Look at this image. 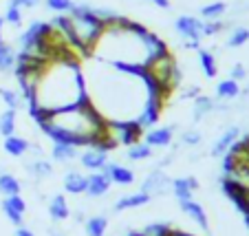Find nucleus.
Segmentation results:
<instances>
[{"label":"nucleus","mask_w":249,"mask_h":236,"mask_svg":"<svg viewBox=\"0 0 249 236\" xmlns=\"http://www.w3.org/2000/svg\"><path fill=\"white\" fill-rule=\"evenodd\" d=\"M84 91L89 104L106 122H137L150 102H161L163 97L143 69H124L102 60L93 66L90 77L84 75Z\"/></svg>","instance_id":"obj_1"},{"label":"nucleus","mask_w":249,"mask_h":236,"mask_svg":"<svg viewBox=\"0 0 249 236\" xmlns=\"http://www.w3.org/2000/svg\"><path fill=\"white\" fill-rule=\"evenodd\" d=\"M165 49L168 47L159 36L148 31L143 24L122 16L104 27L89 55L124 69H146L148 62Z\"/></svg>","instance_id":"obj_2"},{"label":"nucleus","mask_w":249,"mask_h":236,"mask_svg":"<svg viewBox=\"0 0 249 236\" xmlns=\"http://www.w3.org/2000/svg\"><path fill=\"white\" fill-rule=\"evenodd\" d=\"M86 99L84 75L73 55H62L47 60L38 71L36 84L27 102L31 115H44L75 106Z\"/></svg>","instance_id":"obj_3"},{"label":"nucleus","mask_w":249,"mask_h":236,"mask_svg":"<svg viewBox=\"0 0 249 236\" xmlns=\"http://www.w3.org/2000/svg\"><path fill=\"white\" fill-rule=\"evenodd\" d=\"M33 119H36L40 130L44 132V137H49L53 144H71L75 148H86L90 144L106 146L104 144L106 119L89 104V99L62 110L33 115Z\"/></svg>","instance_id":"obj_4"},{"label":"nucleus","mask_w":249,"mask_h":236,"mask_svg":"<svg viewBox=\"0 0 249 236\" xmlns=\"http://www.w3.org/2000/svg\"><path fill=\"white\" fill-rule=\"evenodd\" d=\"M146 77L150 80V84L159 91L161 95H168L172 89H177V84L181 82V69L177 64V57L165 49L159 55H155L143 69Z\"/></svg>","instance_id":"obj_5"},{"label":"nucleus","mask_w":249,"mask_h":236,"mask_svg":"<svg viewBox=\"0 0 249 236\" xmlns=\"http://www.w3.org/2000/svg\"><path fill=\"white\" fill-rule=\"evenodd\" d=\"M174 31L188 42V49H201L203 40V20L192 14H183L174 20Z\"/></svg>","instance_id":"obj_6"},{"label":"nucleus","mask_w":249,"mask_h":236,"mask_svg":"<svg viewBox=\"0 0 249 236\" xmlns=\"http://www.w3.org/2000/svg\"><path fill=\"white\" fill-rule=\"evenodd\" d=\"M170 188H172V179L168 177V172H163L161 168H155V170L148 172V177L141 181V192L148 194L150 199L155 197H165L170 194Z\"/></svg>","instance_id":"obj_7"},{"label":"nucleus","mask_w":249,"mask_h":236,"mask_svg":"<svg viewBox=\"0 0 249 236\" xmlns=\"http://www.w3.org/2000/svg\"><path fill=\"white\" fill-rule=\"evenodd\" d=\"M0 210L7 217V221L11 225L20 227L24 225V214H27V201L22 199V194H14V197H5L2 203H0Z\"/></svg>","instance_id":"obj_8"},{"label":"nucleus","mask_w":249,"mask_h":236,"mask_svg":"<svg viewBox=\"0 0 249 236\" xmlns=\"http://www.w3.org/2000/svg\"><path fill=\"white\" fill-rule=\"evenodd\" d=\"M80 163L86 170H102V165L108 161V148L102 144H90L80 150Z\"/></svg>","instance_id":"obj_9"},{"label":"nucleus","mask_w":249,"mask_h":236,"mask_svg":"<svg viewBox=\"0 0 249 236\" xmlns=\"http://www.w3.org/2000/svg\"><path fill=\"white\" fill-rule=\"evenodd\" d=\"M102 172L110 179V183H117V185L135 183V170L124 163H117V161H106V163L102 165Z\"/></svg>","instance_id":"obj_10"},{"label":"nucleus","mask_w":249,"mask_h":236,"mask_svg":"<svg viewBox=\"0 0 249 236\" xmlns=\"http://www.w3.org/2000/svg\"><path fill=\"white\" fill-rule=\"evenodd\" d=\"M174 130L177 126H161V128H150V130L143 132V142L148 144L150 148H168L172 146V139H174Z\"/></svg>","instance_id":"obj_11"},{"label":"nucleus","mask_w":249,"mask_h":236,"mask_svg":"<svg viewBox=\"0 0 249 236\" xmlns=\"http://www.w3.org/2000/svg\"><path fill=\"white\" fill-rule=\"evenodd\" d=\"M179 208L181 212L185 214L188 218H192L194 225H198L203 232H210V218H207V212L198 201L194 199H188V201H179Z\"/></svg>","instance_id":"obj_12"},{"label":"nucleus","mask_w":249,"mask_h":236,"mask_svg":"<svg viewBox=\"0 0 249 236\" xmlns=\"http://www.w3.org/2000/svg\"><path fill=\"white\" fill-rule=\"evenodd\" d=\"M238 137H240V128L238 126H227L225 130H223V135H218V139L212 144L210 155L216 157V159H221L225 152H230V148L234 146Z\"/></svg>","instance_id":"obj_13"},{"label":"nucleus","mask_w":249,"mask_h":236,"mask_svg":"<svg viewBox=\"0 0 249 236\" xmlns=\"http://www.w3.org/2000/svg\"><path fill=\"white\" fill-rule=\"evenodd\" d=\"M110 179L104 175L102 170H95L93 175H89V183H86V197L89 199H102L110 192Z\"/></svg>","instance_id":"obj_14"},{"label":"nucleus","mask_w":249,"mask_h":236,"mask_svg":"<svg viewBox=\"0 0 249 236\" xmlns=\"http://www.w3.org/2000/svg\"><path fill=\"white\" fill-rule=\"evenodd\" d=\"M198 190V181L196 177H177L172 179V188H170V194H174L177 201H188V199L194 197V192Z\"/></svg>","instance_id":"obj_15"},{"label":"nucleus","mask_w":249,"mask_h":236,"mask_svg":"<svg viewBox=\"0 0 249 236\" xmlns=\"http://www.w3.org/2000/svg\"><path fill=\"white\" fill-rule=\"evenodd\" d=\"M152 199L148 197V194H143L139 190V192H135V194H124V197H119L117 201H115V205H113V212H126V210H139V208H143V205H148Z\"/></svg>","instance_id":"obj_16"},{"label":"nucleus","mask_w":249,"mask_h":236,"mask_svg":"<svg viewBox=\"0 0 249 236\" xmlns=\"http://www.w3.org/2000/svg\"><path fill=\"white\" fill-rule=\"evenodd\" d=\"M27 172L33 181H44L53 177V163L44 157H33L31 161H27Z\"/></svg>","instance_id":"obj_17"},{"label":"nucleus","mask_w":249,"mask_h":236,"mask_svg":"<svg viewBox=\"0 0 249 236\" xmlns=\"http://www.w3.org/2000/svg\"><path fill=\"white\" fill-rule=\"evenodd\" d=\"M47 210H49L51 221H55V223H62L71 217V208H69V201H66L64 194H53V197L49 199Z\"/></svg>","instance_id":"obj_18"},{"label":"nucleus","mask_w":249,"mask_h":236,"mask_svg":"<svg viewBox=\"0 0 249 236\" xmlns=\"http://www.w3.org/2000/svg\"><path fill=\"white\" fill-rule=\"evenodd\" d=\"M29 146H31V142H29L27 137H22V135H9V137H5V142H2V148H5V152L9 157H14V159L27 157Z\"/></svg>","instance_id":"obj_19"},{"label":"nucleus","mask_w":249,"mask_h":236,"mask_svg":"<svg viewBox=\"0 0 249 236\" xmlns=\"http://www.w3.org/2000/svg\"><path fill=\"white\" fill-rule=\"evenodd\" d=\"M196 55H198V66H201L203 75L214 80L218 75V62H216L214 51H210V49H196Z\"/></svg>","instance_id":"obj_20"},{"label":"nucleus","mask_w":249,"mask_h":236,"mask_svg":"<svg viewBox=\"0 0 249 236\" xmlns=\"http://www.w3.org/2000/svg\"><path fill=\"white\" fill-rule=\"evenodd\" d=\"M216 110V99L207 97V95H196L192 104V119L194 122H203L210 113Z\"/></svg>","instance_id":"obj_21"},{"label":"nucleus","mask_w":249,"mask_h":236,"mask_svg":"<svg viewBox=\"0 0 249 236\" xmlns=\"http://www.w3.org/2000/svg\"><path fill=\"white\" fill-rule=\"evenodd\" d=\"M82 148H75L71 144H53L51 146V159L55 163H69V161H75L80 157Z\"/></svg>","instance_id":"obj_22"},{"label":"nucleus","mask_w":249,"mask_h":236,"mask_svg":"<svg viewBox=\"0 0 249 236\" xmlns=\"http://www.w3.org/2000/svg\"><path fill=\"white\" fill-rule=\"evenodd\" d=\"M86 183H89V177L77 170H69L64 175V192L69 194H84Z\"/></svg>","instance_id":"obj_23"},{"label":"nucleus","mask_w":249,"mask_h":236,"mask_svg":"<svg viewBox=\"0 0 249 236\" xmlns=\"http://www.w3.org/2000/svg\"><path fill=\"white\" fill-rule=\"evenodd\" d=\"M108 225H110V221L104 214H95V217H89L84 221V234L86 236H106Z\"/></svg>","instance_id":"obj_24"},{"label":"nucleus","mask_w":249,"mask_h":236,"mask_svg":"<svg viewBox=\"0 0 249 236\" xmlns=\"http://www.w3.org/2000/svg\"><path fill=\"white\" fill-rule=\"evenodd\" d=\"M214 93H216V97L221 99V102H231V99H236L240 95V84L236 80H231V77H227V80L218 82Z\"/></svg>","instance_id":"obj_25"},{"label":"nucleus","mask_w":249,"mask_h":236,"mask_svg":"<svg viewBox=\"0 0 249 236\" xmlns=\"http://www.w3.org/2000/svg\"><path fill=\"white\" fill-rule=\"evenodd\" d=\"M16 62H18V51H16L9 42L0 40V71H2V73L14 71Z\"/></svg>","instance_id":"obj_26"},{"label":"nucleus","mask_w":249,"mask_h":236,"mask_svg":"<svg viewBox=\"0 0 249 236\" xmlns=\"http://www.w3.org/2000/svg\"><path fill=\"white\" fill-rule=\"evenodd\" d=\"M22 192V183L16 175L11 172H0V194L2 197H14V194Z\"/></svg>","instance_id":"obj_27"},{"label":"nucleus","mask_w":249,"mask_h":236,"mask_svg":"<svg viewBox=\"0 0 249 236\" xmlns=\"http://www.w3.org/2000/svg\"><path fill=\"white\" fill-rule=\"evenodd\" d=\"M16 126H18V110L7 109L0 113V137H9L16 135Z\"/></svg>","instance_id":"obj_28"},{"label":"nucleus","mask_w":249,"mask_h":236,"mask_svg":"<svg viewBox=\"0 0 249 236\" xmlns=\"http://www.w3.org/2000/svg\"><path fill=\"white\" fill-rule=\"evenodd\" d=\"M201 20H223V16L227 14V5L223 0H216V2H207V5L201 7Z\"/></svg>","instance_id":"obj_29"},{"label":"nucleus","mask_w":249,"mask_h":236,"mask_svg":"<svg viewBox=\"0 0 249 236\" xmlns=\"http://www.w3.org/2000/svg\"><path fill=\"white\" fill-rule=\"evenodd\" d=\"M124 155H126L128 161H146L152 157V148L148 146L146 142H137V144H132V146H128Z\"/></svg>","instance_id":"obj_30"},{"label":"nucleus","mask_w":249,"mask_h":236,"mask_svg":"<svg viewBox=\"0 0 249 236\" xmlns=\"http://www.w3.org/2000/svg\"><path fill=\"white\" fill-rule=\"evenodd\" d=\"M0 99L7 104V109H14V110L22 109V104H24V95L16 89H7V86L0 89Z\"/></svg>","instance_id":"obj_31"},{"label":"nucleus","mask_w":249,"mask_h":236,"mask_svg":"<svg viewBox=\"0 0 249 236\" xmlns=\"http://www.w3.org/2000/svg\"><path fill=\"white\" fill-rule=\"evenodd\" d=\"M249 42V29L247 27H231L230 36H227V47L240 49Z\"/></svg>","instance_id":"obj_32"},{"label":"nucleus","mask_w":249,"mask_h":236,"mask_svg":"<svg viewBox=\"0 0 249 236\" xmlns=\"http://www.w3.org/2000/svg\"><path fill=\"white\" fill-rule=\"evenodd\" d=\"M230 27L231 24L225 22V20H203V38H214V36L223 33Z\"/></svg>","instance_id":"obj_33"},{"label":"nucleus","mask_w":249,"mask_h":236,"mask_svg":"<svg viewBox=\"0 0 249 236\" xmlns=\"http://www.w3.org/2000/svg\"><path fill=\"white\" fill-rule=\"evenodd\" d=\"M2 20H5V24H9V27H14V29H20L22 27V20H24V16H22V9H18L16 5H7V9H5V16H2Z\"/></svg>","instance_id":"obj_34"},{"label":"nucleus","mask_w":249,"mask_h":236,"mask_svg":"<svg viewBox=\"0 0 249 236\" xmlns=\"http://www.w3.org/2000/svg\"><path fill=\"white\" fill-rule=\"evenodd\" d=\"M170 230H172V225H170V223H165V221H155V223H148V225H143L139 232H141L143 236H165Z\"/></svg>","instance_id":"obj_35"},{"label":"nucleus","mask_w":249,"mask_h":236,"mask_svg":"<svg viewBox=\"0 0 249 236\" xmlns=\"http://www.w3.org/2000/svg\"><path fill=\"white\" fill-rule=\"evenodd\" d=\"M181 144H183V146H190V148L201 146V144H203V132L201 130H194V128L183 130V132H181Z\"/></svg>","instance_id":"obj_36"},{"label":"nucleus","mask_w":249,"mask_h":236,"mask_svg":"<svg viewBox=\"0 0 249 236\" xmlns=\"http://www.w3.org/2000/svg\"><path fill=\"white\" fill-rule=\"evenodd\" d=\"M44 7L53 14H69V9L73 7V0H44Z\"/></svg>","instance_id":"obj_37"},{"label":"nucleus","mask_w":249,"mask_h":236,"mask_svg":"<svg viewBox=\"0 0 249 236\" xmlns=\"http://www.w3.org/2000/svg\"><path fill=\"white\" fill-rule=\"evenodd\" d=\"M230 77L236 82H243L245 77H247V69H245V64H240V62H236V64H231L230 69Z\"/></svg>","instance_id":"obj_38"},{"label":"nucleus","mask_w":249,"mask_h":236,"mask_svg":"<svg viewBox=\"0 0 249 236\" xmlns=\"http://www.w3.org/2000/svg\"><path fill=\"white\" fill-rule=\"evenodd\" d=\"M11 5H16L18 9L22 11H29V9H36V7L42 5V0H9Z\"/></svg>","instance_id":"obj_39"},{"label":"nucleus","mask_w":249,"mask_h":236,"mask_svg":"<svg viewBox=\"0 0 249 236\" xmlns=\"http://www.w3.org/2000/svg\"><path fill=\"white\" fill-rule=\"evenodd\" d=\"M14 236H36V232H33L31 227H27V225H20V227H16Z\"/></svg>","instance_id":"obj_40"},{"label":"nucleus","mask_w":249,"mask_h":236,"mask_svg":"<svg viewBox=\"0 0 249 236\" xmlns=\"http://www.w3.org/2000/svg\"><path fill=\"white\" fill-rule=\"evenodd\" d=\"M165 236H194V234H190V232H185V230H179V227H172Z\"/></svg>","instance_id":"obj_41"},{"label":"nucleus","mask_w":249,"mask_h":236,"mask_svg":"<svg viewBox=\"0 0 249 236\" xmlns=\"http://www.w3.org/2000/svg\"><path fill=\"white\" fill-rule=\"evenodd\" d=\"M150 2L159 9H170V0H150Z\"/></svg>","instance_id":"obj_42"},{"label":"nucleus","mask_w":249,"mask_h":236,"mask_svg":"<svg viewBox=\"0 0 249 236\" xmlns=\"http://www.w3.org/2000/svg\"><path fill=\"white\" fill-rule=\"evenodd\" d=\"M49 236H66V234L60 230V227H51V230H49Z\"/></svg>","instance_id":"obj_43"},{"label":"nucleus","mask_w":249,"mask_h":236,"mask_svg":"<svg viewBox=\"0 0 249 236\" xmlns=\"http://www.w3.org/2000/svg\"><path fill=\"white\" fill-rule=\"evenodd\" d=\"M240 93H243V95H249V86H247V89H245V91H240Z\"/></svg>","instance_id":"obj_44"},{"label":"nucleus","mask_w":249,"mask_h":236,"mask_svg":"<svg viewBox=\"0 0 249 236\" xmlns=\"http://www.w3.org/2000/svg\"><path fill=\"white\" fill-rule=\"evenodd\" d=\"M247 208H249V190H247Z\"/></svg>","instance_id":"obj_45"}]
</instances>
